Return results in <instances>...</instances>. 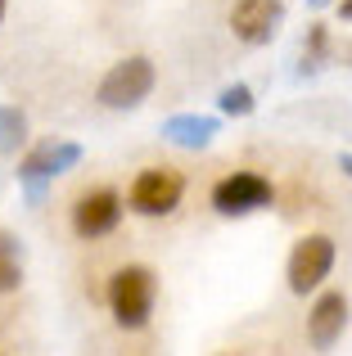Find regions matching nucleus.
Instances as JSON below:
<instances>
[{
    "instance_id": "obj_10",
    "label": "nucleus",
    "mask_w": 352,
    "mask_h": 356,
    "mask_svg": "<svg viewBox=\"0 0 352 356\" xmlns=\"http://www.w3.org/2000/svg\"><path fill=\"white\" fill-rule=\"evenodd\" d=\"M163 136H168V140H176V145H185V149H203L212 136H217V118H190V113H181V118H168Z\"/></svg>"
},
{
    "instance_id": "obj_11",
    "label": "nucleus",
    "mask_w": 352,
    "mask_h": 356,
    "mask_svg": "<svg viewBox=\"0 0 352 356\" xmlns=\"http://www.w3.org/2000/svg\"><path fill=\"white\" fill-rule=\"evenodd\" d=\"M23 284V248L9 230H0V293H14Z\"/></svg>"
},
{
    "instance_id": "obj_14",
    "label": "nucleus",
    "mask_w": 352,
    "mask_h": 356,
    "mask_svg": "<svg viewBox=\"0 0 352 356\" xmlns=\"http://www.w3.org/2000/svg\"><path fill=\"white\" fill-rule=\"evenodd\" d=\"M339 14H344V18H352V0H339Z\"/></svg>"
},
{
    "instance_id": "obj_6",
    "label": "nucleus",
    "mask_w": 352,
    "mask_h": 356,
    "mask_svg": "<svg viewBox=\"0 0 352 356\" xmlns=\"http://www.w3.org/2000/svg\"><path fill=\"white\" fill-rule=\"evenodd\" d=\"M118 221H122V199H118V190H109V185L86 190L77 203H72V230H77L81 239L113 235Z\"/></svg>"
},
{
    "instance_id": "obj_3",
    "label": "nucleus",
    "mask_w": 352,
    "mask_h": 356,
    "mask_svg": "<svg viewBox=\"0 0 352 356\" xmlns=\"http://www.w3.org/2000/svg\"><path fill=\"white\" fill-rule=\"evenodd\" d=\"M154 90V63L145 54H131V59L113 63L99 81V104L104 108H136L145 95Z\"/></svg>"
},
{
    "instance_id": "obj_15",
    "label": "nucleus",
    "mask_w": 352,
    "mask_h": 356,
    "mask_svg": "<svg viewBox=\"0 0 352 356\" xmlns=\"http://www.w3.org/2000/svg\"><path fill=\"white\" fill-rule=\"evenodd\" d=\"M339 167H344V172L352 176V154H344V158H339Z\"/></svg>"
},
{
    "instance_id": "obj_17",
    "label": "nucleus",
    "mask_w": 352,
    "mask_h": 356,
    "mask_svg": "<svg viewBox=\"0 0 352 356\" xmlns=\"http://www.w3.org/2000/svg\"><path fill=\"white\" fill-rule=\"evenodd\" d=\"M0 18H5V0H0Z\"/></svg>"
},
{
    "instance_id": "obj_16",
    "label": "nucleus",
    "mask_w": 352,
    "mask_h": 356,
    "mask_svg": "<svg viewBox=\"0 0 352 356\" xmlns=\"http://www.w3.org/2000/svg\"><path fill=\"white\" fill-rule=\"evenodd\" d=\"M312 5H330V0H312Z\"/></svg>"
},
{
    "instance_id": "obj_12",
    "label": "nucleus",
    "mask_w": 352,
    "mask_h": 356,
    "mask_svg": "<svg viewBox=\"0 0 352 356\" xmlns=\"http://www.w3.org/2000/svg\"><path fill=\"white\" fill-rule=\"evenodd\" d=\"M217 104H221V113H230V118H244V113H253V90H248V86H239V81H235V86H226V90L217 95Z\"/></svg>"
},
{
    "instance_id": "obj_7",
    "label": "nucleus",
    "mask_w": 352,
    "mask_h": 356,
    "mask_svg": "<svg viewBox=\"0 0 352 356\" xmlns=\"http://www.w3.org/2000/svg\"><path fill=\"white\" fill-rule=\"evenodd\" d=\"M77 158H81V149H77V145H54V140H45V145H36L32 154L18 163V176H23L27 194H32V199H41V185L50 181V176L68 172Z\"/></svg>"
},
{
    "instance_id": "obj_5",
    "label": "nucleus",
    "mask_w": 352,
    "mask_h": 356,
    "mask_svg": "<svg viewBox=\"0 0 352 356\" xmlns=\"http://www.w3.org/2000/svg\"><path fill=\"white\" fill-rule=\"evenodd\" d=\"M335 266V239L330 235H303L289 252V289L294 293H312Z\"/></svg>"
},
{
    "instance_id": "obj_4",
    "label": "nucleus",
    "mask_w": 352,
    "mask_h": 356,
    "mask_svg": "<svg viewBox=\"0 0 352 356\" xmlns=\"http://www.w3.org/2000/svg\"><path fill=\"white\" fill-rule=\"evenodd\" d=\"M271 194L275 190L262 172H230L212 185V208H217L221 217H248V212L266 208Z\"/></svg>"
},
{
    "instance_id": "obj_9",
    "label": "nucleus",
    "mask_w": 352,
    "mask_h": 356,
    "mask_svg": "<svg viewBox=\"0 0 352 356\" xmlns=\"http://www.w3.org/2000/svg\"><path fill=\"white\" fill-rule=\"evenodd\" d=\"M280 18H285L280 0H235V9H230V27L248 45H266L280 27Z\"/></svg>"
},
{
    "instance_id": "obj_13",
    "label": "nucleus",
    "mask_w": 352,
    "mask_h": 356,
    "mask_svg": "<svg viewBox=\"0 0 352 356\" xmlns=\"http://www.w3.org/2000/svg\"><path fill=\"white\" fill-rule=\"evenodd\" d=\"M23 131H27L23 113H14V108H0V149H14L18 140H23Z\"/></svg>"
},
{
    "instance_id": "obj_18",
    "label": "nucleus",
    "mask_w": 352,
    "mask_h": 356,
    "mask_svg": "<svg viewBox=\"0 0 352 356\" xmlns=\"http://www.w3.org/2000/svg\"><path fill=\"white\" fill-rule=\"evenodd\" d=\"M226 356H239V352H226Z\"/></svg>"
},
{
    "instance_id": "obj_8",
    "label": "nucleus",
    "mask_w": 352,
    "mask_h": 356,
    "mask_svg": "<svg viewBox=\"0 0 352 356\" xmlns=\"http://www.w3.org/2000/svg\"><path fill=\"white\" fill-rule=\"evenodd\" d=\"M344 325H348V298L339 289H326L307 312V343L317 352H330L344 339Z\"/></svg>"
},
{
    "instance_id": "obj_2",
    "label": "nucleus",
    "mask_w": 352,
    "mask_h": 356,
    "mask_svg": "<svg viewBox=\"0 0 352 356\" xmlns=\"http://www.w3.org/2000/svg\"><path fill=\"white\" fill-rule=\"evenodd\" d=\"M181 194H185V181L172 167H145L127 190V203L141 217H168V212L181 208Z\"/></svg>"
},
{
    "instance_id": "obj_1",
    "label": "nucleus",
    "mask_w": 352,
    "mask_h": 356,
    "mask_svg": "<svg viewBox=\"0 0 352 356\" xmlns=\"http://www.w3.org/2000/svg\"><path fill=\"white\" fill-rule=\"evenodd\" d=\"M159 302V280L150 266H118L109 280V312L122 330H141Z\"/></svg>"
}]
</instances>
